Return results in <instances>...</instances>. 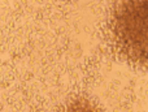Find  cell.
Wrapping results in <instances>:
<instances>
[{"label":"cell","mask_w":148,"mask_h":112,"mask_svg":"<svg viewBox=\"0 0 148 112\" xmlns=\"http://www.w3.org/2000/svg\"><path fill=\"white\" fill-rule=\"evenodd\" d=\"M107 37L120 59L133 66L148 68V0H113Z\"/></svg>","instance_id":"1"},{"label":"cell","mask_w":148,"mask_h":112,"mask_svg":"<svg viewBox=\"0 0 148 112\" xmlns=\"http://www.w3.org/2000/svg\"><path fill=\"white\" fill-rule=\"evenodd\" d=\"M61 112H100V110L87 98H75L70 100Z\"/></svg>","instance_id":"2"}]
</instances>
